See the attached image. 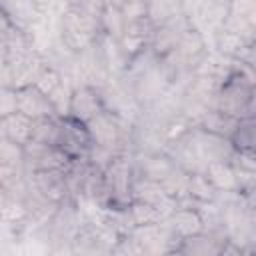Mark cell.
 I'll use <instances>...</instances> for the list:
<instances>
[{"label":"cell","mask_w":256,"mask_h":256,"mask_svg":"<svg viewBox=\"0 0 256 256\" xmlns=\"http://www.w3.org/2000/svg\"><path fill=\"white\" fill-rule=\"evenodd\" d=\"M56 32H58V42L72 54H78L82 50H86L88 46H92L98 36L102 34L100 30V18L88 14L86 10L78 8V6H70L58 26H56Z\"/></svg>","instance_id":"obj_3"},{"label":"cell","mask_w":256,"mask_h":256,"mask_svg":"<svg viewBox=\"0 0 256 256\" xmlns=\"http://www.w3.org/2000/svg\"><path fill=\"white\" fill-rule=\"evenodd\" d=\"M16 112V88L0 86V120Z\"/></svg>","instance_id":"obj_33"},{"label":"cell","mask_w":256,"mask_h":256,"mask_svg":"<svg viewBox=\"0 0 256 256\" xmlns=\"http://www.w3.org/2000/svg\"><path fill=\"white\" fill-rule=\"evenodd\" d=\"M26 176L30 186L50 202L60 204L62 200L70 198L66 170H38V172H26Z\"/></svg>","instance_id":"obj_11"},{"label":"cell","mask_w":256,"mask_h":256,"mask_svg":"<svg viewBox=\"0 0 256 256\" xmlns=\"http://www.w3.org/2000/svg\"><path fill=\"white\" fill-rule=\"evenodd\" d=\"M214 108L238 120L254 118V66L232 58V70L216 90Z\"/></svg>","instance_id":"obj_1"},{"label":"cell","mask_w":256,"mask_h":256,"mask_svg":"<svg viewBox=\"0 0 256 256\" xmlns=\"http://www.w3.org/2000/svg\"><path fill=\"white\" fill-rule=\"evenodd\" d=\"M126 236L132 240L136 254H176L180 244V238L172 232L166 220L132 226Z\"/></svg>","instance_id":"obj_4"},{"label":"cell","mask_w":256,"mask_h":256,"mask_svg":"<svg viewBox=\"0 0 256 256\" xmlns=\"http://www.w3.org/2000/svg\"><path fill=\"white\" fill-rule=\"evenodd\" d=\"M104 110L100 92L94 86L88 84H76L70 94V104H68V114L78 118L80 122L92 120L98 112Z\"/></svg>","instance_id":"obj_14"},{"label":"cell","mask_w":256,"mask_h":256,"mask_svg":"<svg viewBox=\"0 0 256 256\" xmlns=\"http://www.w3.org/2000/svg\"><path fill=\"white\" fill-rule=\"evenodd\" d=\"M124 16L120 12V8H112V6H104L102 14H100V30L102 34L114 38V40H120L122 32H124Z\"/></svg>","instance_id":"obj_25"},{"label":"cell","mask_w":256,"mask_h":256,"mask_svg":"<svg viewBox=\"0 0 256 256\" xmlns=\"http://www.w3.org/2000/svg\"><path fill=\"white\" fill-rule=\"evenodd\" d=\"M194 134H196L200 152H202V156H204L206 162H212V160H226V162H230L232 160V156H234L236 150H234L230 138H224V136L206 132V130H202L198 126H194Z\"/></svg>","instance_id":"obj_19"},{"label":"cell","mask_w":256,"mask_h":256,"mask_svg":"<svg viewBox=\"0 0 256 256\" xmlns=\"http://www.w3.org/2000/svg\"><path fill=\"white\" fill-rule=\"evenodd\" d=\"M202 174L206 176V180L214 186L216 192H232L238 190V176L236 170L230 162L226 160H212L206 162Z\"/></svg>","instance_id":"obj_20"},{"label":"cell","mask_w":256,"mask_h":256,"mask_svg":"<svg viewBox=\"0 0 256 256\" xmlns=\"http://www.w3.org/2000/svg\"><path fill=\"white\" fill-rule=\"evenodd\" d=\"M238 122H240L238 118H234V116H230V114H226V112H222L218 108H208L202 114V118L198 120L196 126L202 128V130H206V132H212V134L230 138L232 132L236 130Z\"/></svg>","instance_id":"obj_22"},{"label":"cell","mask_w":256,"mask_h":256,"mask_svg":"<svg viewBox=\"0 0 256 256\" xmlns=\"http://www.w3.org/2000/svg\"><path fill=\"white\" fill-rule=\"evenodd\" d=\"M228 14L256 22V0H228Z\"/></svg>","instance_id":"obj_31"},{"label":"cell","mask_w":256,"mask_h":256,"mask_svg":"<svg viewBox=\"0 0 256 256\" xmlns=\"http://www.w3.org/2000/svg\"><path fill=\"white\" fill-rule=\"evenodd\" d=\"M128 212H130V218H132L134 226H138V224H154V222L166 220V216L158 208H154V206H150L146 202H140V200H130Z\"/></svg>","instance_id":"obj_28"},{"label":"cell","mask_w":256,"mask_h":256,"mask_svg":"<svg viewBox=\"0 0 256 256\" xmlns=\"http://www.w3.org/2000/svg\"><path fill=\"white\" fill-rule=\"evenodd\" d=\"M104 2V6H112V8H122L128 0H102Z\"/></svg>","instance_id":"obj_37"},{"label":"cell","mask_w":256,"mask_h":256,"mask_svg":"<svg viewBox=\"0 0 256 256\" xmlns=\"http://www.w3.org/2000/svg\"><path fill=\"white\" fill-rule=\"evenodd\" d=\"M64 72L60 70V68H56L54 64H50V62H46L44 66H42V70L38 72V76H36V80L32 82L40 92H44L46 96L64 80Z\"/></svg>","instance_id":"obj_29"},{"label":"cell","mask_w":256,"mask_h":256,"mask_svg":"<svg viewBox=\"0 0 256 256\" xmlns=\"http://www.w3.org/2000/svg\"><path fill=\"white\" fill-rule=\"evenodd\" d=\"M16 110L26 114L28 118H40V116H50L56 114L48 96L40 92L34 84H26L16 88Z\"/></svg>","instance_id":"obj_17"},{"label":"cell","mask_w":256,"mask_h":256,"mask_svg":"<svg viewBox=\"0 0 256 256\" xmlns=\"http://www.w3.org/2000/svg\"><path fill=\"white\" fill-rule=\"evenodd\" d=\"M132 200H140V202H146L154 208H158L166 218L168 214L176 208V200L162 188L160 182H154V180H146V178H138L134 176V182H132Z\"/></svg>","instance_id":"obj_15"},{"label":"cell","mask_w":256,"mask_h":256,"mask_svg":"<svg viewBox=\"0 0 256 256\" xmlns=\"http://www.w3.org/2000/svg\"><path fill=\"white\" fill-rule=\"evenodd\" d=\"M72 160L54 144H42L30 140L22 146V168L24 172L38 170H68Z\"/></svg>","instance_id":"obj_7"},{"label":"cell","mask_w":256,"mask_h":256,"mask_svg":"<svg viewBox=\"0 0 256 256\" xmlns=\"http://www.w3.org/2000/svg\"><path fill=\"white\" fill-rule=\"evenodd\" d=\"M20 26L12 20V16L8 14V10L4 6H0V40H6L8 36H12Z\"/></svg>","instance_id":"obj_34"},{"label":"cell","mask_w":256,"mask_h":256,"mask_svg":"<svg viewBox=\"0 0 256 256\" xmlns=\"http://www.w3.org/2000/svg\"><path fill=\"white\" fill-rule=\"evenodd\" d=\"M164 152L172 158V162L186 170L188 174L192 172H202L204 166H206V160L200 152V146H198V140H196V134H194V126L182 134L180 138L172 140L170 144L164 146Z\"/></svg>","instance_id":"obj_9"},{"label":"cell","mask_w":256,"mask_h":256,"mask_svg":"<svg viewBox=\"0 0 256 256\" xmlns=\"http://www.w3.org/2000/svg\"><path fill=\"white\" fill-rule=\"evenodd\" d=\"M58 130H60V116L50 114V116H40L32 120V138L42 144H54L58 142Z\"/></svg>","instance_id":"obj_23"},{"label":"cell","mask_w":256,"mask_h":256,"mask_svg":"<svg viewBox=\"0 0 256 256\" xmlns=\"http://www.w3.org/2000/svg\"><path fill=\"white\" fill-rule=\"evenodd\" d=\"M8 200H10V198H8V192H6V188L0 184V212L4 210V206L8 204Z\"/></svg>","instance_id":"obj_36"},{"label":"cell","mask_w":256,"mask_h":256,"mask_svg":"<svg viewBox=\"0 0 256 256\" xmlns=\"http://www.w3.org/2000/svg\"><path fill=\"white\" fill-rule=\"evenodd\" d=\"M56 146L70 160L86 158V154H88V150L92 146V136L88 132L86 122H80L78 118H74L70 114L60 116V130H58Z\"/></svg>","instance_id":"obj_8"},{"label":"cell","mask_w":256,"mask_h":256,"mask_svg":"<svg viewBox=\"0 0 256 256\" xmlns=\"http://www.w3.org/2000/svg\"><path fill=\"white\" fill-rule=\"evenodd\" d=\"M102 174H104V186H106L104 208L128 206L132 200V182H134L132 154H118Z\"/></svg>","instance_id":"obj_5"},{"label":"cell","mask_w":256,"mask_h":256,"mask_svg":"<svg viewBox=\"0 0 256 256\" xmlns=\"http://www.w3.org/2000/svg\"><path fill=\"white\" fill-rule=\"evenodd\" d=\"M0 126H2L4 138H8L10 142H14L18 146H24L32 138V118H28L26 114H22L18 110L8 114L6 118H2Z\"/></svg>","instance_id":"obj_21"},{"label":"cell","mask_w":256,"mask_h":256,"mask_svg":"<svg viewBox=\"0 0 256 256\" xmlns=\"http://www.w3.org/2000/svg\"><path fill=\"white\" fill-rule=\"evenodd\" d=\"M124 22H136L142 18H148V2L146 0H128L122 8H120Z\"/></svg>","instance_id":"obj_32"},{"label":"cell","mask_w":256,"mask_h":256,"mask_svg":"<svg viewBox=\"0 0 256 256\" xmlns=\"http://www.w3.org/2000/svg\"><path fill=\"white\" fill-rule=\"evenodd\" d=\"M120 234L108 230L98 220L84 216L70 240V254H112Z\"/></svg>","instance_id":"obj_6"},{"label":"cell","mask_w":256,"mask_h":256,"mask_svg":"<svg viewBox=\"0 0 256 256\" xmlns=\"http://www.w3.org/2000/svg\"><path fill=\"white\" fill-rule=\"evenodd\" d=\"M132 168H134V176L138 178L162 182L176 168V164L164 150H156V152H134Z\"/></svg>","instance_id":"obj_13"},{"label":"cell","mask_w":256,"mask_h":256,"mask_svg":"<svg viewBox=\"0 0 256 256\" xmlns=\"http://www.w3.org/2000/svg\"><path fill=\"white\" fill-rule=\"evenodd\" d=\"M230 142L236 152H254V118H242L236 126V130L230 136Z\"/></svg>","instance_id":"obj_24"},{"label":"cell","mask_w":256,"mask_h":256,"mask_svg":"<svg viewBox=\"0 0 256 256\" xmlns=\"http://www.w3.org/2000/svg\"><path fill=\"white\" fill-rule=\"evenodd\" d=\"M8 68V48H6V42L0 40V72Z\"/></svg>","instance_id":"obj_35"},{"label":"cell","mask_w":256,"mask_h":256,"mask_svg":"<svg viewBox=\"0 0 256 256\" xmlns=\"http://www.w3.org/2000/svg\"><path fill=\"white\" fill-rule=\"evenodd\" d=\"M0 166H22V146L0 138Z\"/></svg>","instance_id":"obj_30"},{"label":"cell","mask_w":256,"mask_h":256,"mask_svg":"<svg viewBox=\"0 0 256 256\" xmlns=\"http://www.w3.org/2000/svg\"><path fill=\"white\" fill-rule=\"evenodd\" d=\"M188 198L192 202H210L216 198L214 186L206 180L202 172H192L188 178Z\"/></svg>","instance_id":"obj_26"},{"label":"cell","mask_w":256,"mask_h":256,"mask_svg":"<svg viewBox=\"0 0 256 256\" xmlns=\"http://www.w3.org/2000/svg\"><path fill=\"white\" fill-rule=\"evenodd\" d=\"M228 238L216 236L210 232H198L180 240L176 254H190V256H216L222 252Z\"/></svg>","instance_id":"obj_18"},{"label":"cell","mask_w":256,"mask_h":256,"mask_svg":"<svg viewBox=\"0 0 256 256\" xmlns=\"http://www.w3.org/2000/svg\"><path fill=\"white\" fill-rule=\"evenodd\" d=\"M76 86V82L70 78V76H64V80L48 94V100L54 108V112L58 116H66L68 114V104H70V94H72V88Z\"/></svg>","instance_id":"obj_27"},{"label":"cell","mask_w":256,"mask_h":256,"mask_svg":"<svg viewBox=\"0 0 256 256\" xmlns=\"http://www.w3.org/2000/svg\"><path fill=\"white\" fill-rule=\"evenodd\" d=\"M92 142L112 150L114 154H134V124L126 118L102 110L86 122Z\"/></svg>","instance_id":"obj_2"},{"label":"cell","mask_w":256,"mask_h":256,"mask_svg":"<svg viewBox=\"0 0 256 256\" xmlns=\"http://www.w3.org/2000/svg\"><path fill=\"white\" fill-rule=\"evenodd\" d=\"M166 222H168V226L172 228V232L180 240L186 238V236L204 232V224H202L200 212L196 210V206H194L192 200H184V202L176 204V208L168 214Z\"/></svg>","instance_id":"obj_16"},{"label":"cell","mask_w":256,"mask_h":256,"mask_svg":"<svg viewBox=\"0 0 256 256\" xmlns=\"http://www.w3.org/2000/svg\"><path fill=\"white\" fill-rule=\"evenodd\" d=\"M154 28L156 24L150 18H142L136 22H128L124 26V32L118 40V46L124 54L126 60H132L134 56H138L140 52L150 48L152 36H154Z\"/></svg>","instance_id":"obj_12"},{"label":"cell","mask_w":256,"mask_h":256,"mask_svg":"<svg viewBox=\"0 0 256 256\" xmlns=\"http://www.w3.org/2000/svg\"><path fill=\"white\" fill-rule=\"evenodd\" d=\"M192 26H194V24H192L190 16H186V14H176V16H172V18H168V20L156 24L154 36H152V42H150V50H152L158 58H162L164 54H168V52L182 40V36H184Z\"/></svg>","instance_id":"obj_10"}]
</instances>
